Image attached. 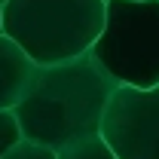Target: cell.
I'll use <instances>...</instances> for the list:
<instances>
[{
    "instance_id": "cell-1",
    "label": "cell",
    "mask_w": 159,
    "mask_h": 159,
    "mask_svg": "<svg viewBox=\"0 0 159 159\" xmlns=\"http://www.w3.org/2000/svg\"><path fill=\"white\" fill-rule=\"evenodd\" d=\"M113 89L116 80L92 52L61 64L34 67V77L16 104L21 138L58 153L74 141L98 135Z\"/></svg>"
},
{
    "instance_id": "cell-2",
    "label": "cell",
    "mask_w": 159,
    "mask_h": 159,
    "mask_svg": "<svg viewBox=\"0 0 159 159\" xmlns=\"http://www.w3.org/2000/svg\"><path fill=\"white\" fill-rule=\"evenodd\" d=\"M104 0H9L3 34L37 67L61 64L92 52L104 31Z\"/></svg>"
},
{
    "instance_id": "cell-3",
    "label": "cell",
    "mask_w": 159,
    "mask_h": 159,
    "mask_svg": "<svg viewBox=\"0 0 159 159\" xmlns=\"http://www.w3.org/2000/svg\"><path fill=\"white\" fill-rule=\"evenodd\" d=\"M92 55L116 86H159V0H107Z\"/></svg>"
},
{
    "instance_id": "cell-4",
    "label": "cell",
    "mask_w": 159,
    "mask_h": 159,
    "mask_svg": "<svg viewBox=\"0 0 159 159\" xmlns=\"http://www.w3.org/2000/svg\"><path fill=\"white\" fill-rule=\"evenodd\" d=\"M101 138L116 159H159V86H116L101 116Z\"/></svg>"
},
{
    "instance_id": "cell-5",
    "label": "cell",
    "mask_w": 159,
    "mask_h": 159,
    "mask_svg": "<svg viewBox=\"0 0 159 159\" xmlns=\"http://www.w3.org/2000/svg\"><path fill=\"white\" fill-rule=\"evenodd\" d=\"M34 61L6 34H0V110H16L28 83L34 77Z\"/></svg>"
},
{
    "instance_id": "cell-6",
    "label": "cell",
    "mask_w": 159,
    "mask_h": 159,
    "mask_svg": "<svg viewBox=\"0 0 159 159\" xmlns=\"http://www.w3.org/2000/svg\"><path fill=\"white\" fill-rule=\"evenodd\" d=\"M55 156L58 159H116L113 150L107 147V141L101 138V132L98 135H89V138H83V141H74L67 147H61Z\"/></svg>"
},
{
    "instance_id": "cell-7",
    "label": "cell",
    "mask_w": 159,
    "mask_h": 159,
    "mask_svg": "<svg viewBox=\"0 0 159 159\" xmlns=\"http://www.w3.org/2000/svg\"><path fill=\"white\" fill-rule=\"evenodd\" d=\"M19 141H21V129H19V119H16V110H0V159Z\"/></svg>"
},
{
    "instance_id": "cell-8",
    "label": "cell",
    "mask_w": 159,
    "mask_h": 159,
    "mask_svg": "<svg viewBox=\"0 0 159 159\" xmlns=\"http://www.w3.org/2000/svg\"><path fill=\"white\" fill-rule=\"evenodd\" d=\"M3 159H58V156H55V150H49V147H40V144H31V141L21 138Z\"/></svg>"
},
{
    "instance_id": "cell-9",
    "label": "cell",
    "mask_w": 159,
    "mask_h": 159,
    "mask_svg": "<svg viewBox=\"0 0 159 159\" xmlns=\"http://www.w3.org/2000/svg\"><path fill=\"white\" fill-rule=\"evenodd\" d=\"M0 34H3V6H0Z\"/></svg>"
},
{
    "instance_id": "cell-10",
    "label": "cell",
    "mask_w": 159,
    "mask_h": 159,
    "mask_svg": "<svg viewBox=\"0 0 159 159\" xmlns=\"http://www.w3.org/2000/svg\"><path fill=\"white\" fill-rule=\"evenodd\" d=\"M6 3H9V0H0V6H6Z\"/></svg>"
}]
</instances>
